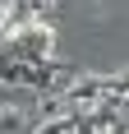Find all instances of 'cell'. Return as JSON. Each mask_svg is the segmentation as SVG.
Listing matches in <instances>:
<instances>
[{"instance_id": "6da1fadb", "label": "cell", "mask_w": 129, "mask_h": 134, "mask_svg": "<svg viewBox=\"0 0 129 134\" xmlns=\"http://www.w3.org/2000/svg\"><path fill=\"white\" fill-rule=\"evenodd\" d=\"M9 130H23V111H19V107H5V111H0V134H9Z\"/></svg>"}]
</instances>
